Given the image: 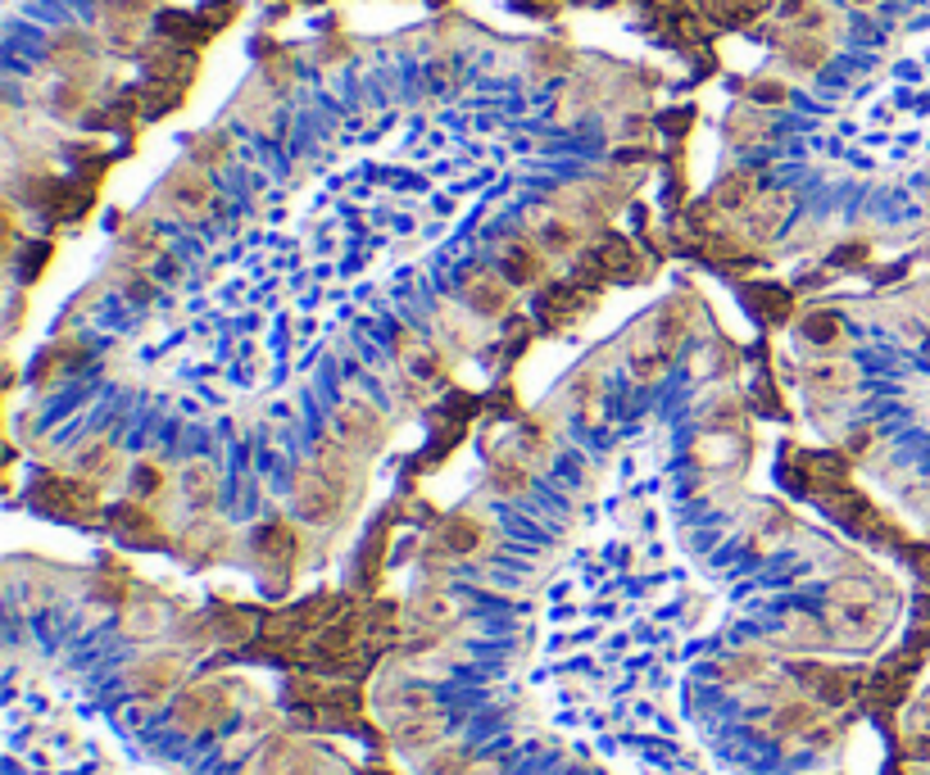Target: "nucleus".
Masks as SVG:
<instances>
[{"label":"nucleus","instance_id":"6","mask_svg":"<svg viewBox=\"0 0 930 775\" xmlns=\"http://www.w3.org/2000/svg\"><path fill=\"white\" fill-rule=\"evenodd\" d=\"M331 422H336V435L350 445V449H364V445H377L381 435H386V418H381V408L373 399H341L331 412Z\"/></svg>","mask_w":930,"mask_h":775},{"label":"nucleus","instance_id":"32","mask_svg":"<svg viewBox=\"0 0 930 775\" xmlns=\"http://www.w3.org/2000/svg\"><path fill=\"white\" fill-rule=\"evenodd\" d=\"M786 639H790V644H804V649H817V644H826L831 635H826L817 622H808V617H799V622H790Z\"/></svg>","mask_w":930,"mask_h":775},{"label":"nucleus","instance_id":"37","mask_svg":"<svg viewBox=\"0 0 930 775\" xmlns=\"http://www.w3.org/2000/svg\"><path fill=\"white\" fill-rule=\"evenodd\" d=\"M854 5H876V0H854Z\"/></svg>","mask_w":930,"mask_h":775},{"label":"nucleus","instance_id":"21","mask_svg":"<svg viewBox=\"0 0 930 775\" xmlns=\"http://www.w3.org/2000/svg\"><path fill=\"white\" fill-rule=\"evenodd\" d=\"M799 331H804V341L817 345V350H840V345H844V322L831 314V308H821V314H808Z\"/></svg>","mask_w":930,"mask_h":775},{"label":"nucleus","instance_id":"28","mask_svg":"<svg viewBox=\"0 0 930 775\" xmlns=\"http://www.w3.org/2000/svg\"><path fill=\"white\" fill-rule=\"evenodd\" d=\"M50 60L64 64V68L83 64V60H87V41L77 37V33H64V37H55V46H50Z\"/></svg>","mask_w":930,"mask_h":775},{"label":"nucleus","instance_id":"34","mask_svg":"<svg viewBox=\"0 0 930 775\" xmlns=\"http://www.w3.org/2000/svg\"><path fill=\"white\" fill-rule=\"evenodd\" d=\"M749 96H754L758 105H786V96H790V91H786L781 82H771V77H767V82H754V87H749Z\"/></svg>","mask_w":930,"mask_h":775},{"label":"nucleus","instance_id":"10","mask_svg":"<svg viewBox=\"0 0 930 775\" xmlns=\"http://www.w3.org/2000/svg\"><path fill=\"white\" fill-rule=\"evenodd\" d=\"M531 241L545 250V254H567V250H577L581 241V227L577 218H563V214H540L536 227H531Z\"/></svg>","mask_w":930,"mask_h":775},{"label":"nucleus","instance_id":"29","mask_svg":"<svg viewBox=\"0 0 930 775\" xmlns=\"http://www.w3.org/2000/svg\"><path fill=\"white\" fill-rule=\"evenodd\" d=\"M523 490H527V468H523V462L518 458L500 462V468H495V495H523Z\"/></svg>","mask_w":930,"mask_h":775},{"label":"nucleus","instance_id":"2","mask_svg":"<svg viewBox=\"0 0 930 775\" xmlns=\"http://www.w3.org/2000/svg\"><path fill=\"white\" fill-rule=\"evenodd\" d=\"M686 304L681 300H671L667 308H658L654 318H644L636 331H631V341H627V364L640 381H650V377H663L667 364L677 358L681 341H686Z\"/></svg>","mask_w":930,"mask_h":775},{"label":"nucleus","instance_id":"24","mask_svg":"<svg viewBox=\"0 0 930 775\" xmlns=\"http://www.w3.org/2000/svg\"><path fill=\"white\" fill-rule=\"evenodd\" d=\"M786 55H790V64H794V68L813 73V68H821V60H826V55H831V46H826L821 37H794Z\"/></svg>","mask_w":930,"mask_h":775},{"label":"nucleus","instance_id":"15","mask_svg":"<svg viewBox=\"0 0 930 775\" xmlns=\"http://www.w3.org/2000/svg\"><path fill=\"white\" fill-rule=\"evenodd\" d=\"M813 726H817V712H813L808 703H799V699L781 703L777 712L767 716V735H771V739H794V735H804V730H813Z\"/></svg>","mask_w":930,"mask_h":775},{"label":"nucleus","instance_id":"17","mask_svg":"<svg viewBox=\"0 0 930 775\" xmlns=\"http://www.w3.org/2000/svg\"><path fill=\"white\" fill-rule=\"evenodd\" d=\"M767 118H763V110H754V105H740L731 118H727V141L731 145H740V150H749V145H763L767 141Z\"/></svg>","mask_w":930,"mask_h":775},{"label":"nucleus","instance_id":"23","mask_svg":"<svg viewBox=\"0 0 930 775\" xmlns=\"http://www.w3.org/2000/svg\"><path fill=\"white\" fill-rule=\"evenodd\" d=\"M160 631H164V608L154 599H137L133 608L123 612V635L146 639V635H160Z\"/></svg>","mask_w":930,"mask_h":775},{"label":"nucleus","instance_id":"7","mask_svg":"<svg viewBox=\"0 0 930 775\" xmlns=\"http://www.w3.org/2000/svg\"><path fill=\"white\" fill-rule=\"evenodd\" d=\"M441 549L450 558H486L490 549H495V531H490V522L481 512H458L450 517V522L441 526Z\"/></svg>","mask_w":930,"mask_h":775},{"label":"nucleus","instance_id":"16","mask_svg":"<svg viewBox=\"0 0 930 775\" xmlns=\"http://www.w3.org/2000/svg\"><path fill=\"white\" fill-rule=\"evenodd\" d=\"M441 712H423V716H409V721H395V744L400 748H431L441 744Z\"/></svg>","mask_w":930,"mask_h":775},{"label":"nucleus","instance_id":"25","mask_svg":"<svg viewBox=\"0 0 930 775\" xmlns=\"http://www.w3.org/2000/svg\"><path fill=\"white\" fill-rule=\"evenodd\" d=\"M473 766V758L458 744H436V753L427 758V775H463Z\"/></svg>","mask_w":930,"mask_h":775},{"label":"nucleus","instance_id":"1","mask_svg":"<svg viewBox=\"0 0 930 775\" xmlns=\"http://www.w3.org/2000/svg\"><path fill=\"white\" fill-rule=\"evenodd\" d=\"M826 622H831V635L844 644H871L890 622V599H881L867 581H840L831 585Z\"/></svg>","mask_w":930,"mask_h":775},{"label":"nucleus","instance_id":"11","mask_svg":"<svg viewBox=\"0 0 930 775\" xmlns=\"http://www.w3.org/2000/svg\"><path fill=\"white\" fill-rule=\"evenodd\" d=\"M395 354H400V364H404L409 377H418V381H436V377H441V358H436V350L423 345L413 331L395 335Z\"/></svg>","mask_w":930,"mask_h":775},{"label":"nucleus","instance_id":"22","mask_svg":"<svg viewBox=\"0 0 930 775\" xmlns=\"http://www.w3.org/2000/svg\"><path fill=\"white\" fill-rule=\"evenodd\" d=\"M804 381L821 395H844V391H854L858 377L849 364H813V368H804Z\"/></svg>","mask_w":930,"mask_h":775},{"label":"nucleus","instance_id":"36","mask_svg":"<svg viewBox=\"0 0 930 775\" xmlns=\"http://www.w3.org/2000/svg\"><path fill=\"white\" fill-rule=\"evenodd\" d=\"M463 775H500V771H495V766H490V762H473V766H468V771H463Z\"/></svg>","mask_w":930,"mask_h":775},{"label":"nucleus","instance_id":"9","mask_svg":"<svg viewBox=\"0 0 930 775\" xmlns=\"http://www.w3.org/2000/svg\"><path fill=\"white\" fill-rule=\"evenodd\" d=\"M463 304H468L473 314H481V318H500V314H508V304H513V281L504 272L477 268V272L463 277Z\"/></svg>","mask_w":930,"mask_h":775},{"label":"nucleus","instance_id":"13","mask_svg":"<svg viewBox=\"0 0 930 775\" xmlns=\"http://www.w3.org/2000/svg\"><path fill=\"white\" fill-rule=\"evenodd\" d=\"M300 739H291V735H273L260 753L250 758V766H246V775H281L291 762H296V753H300Z\"/></svg>","mask_w":930,"mask_h":775},{"label":"nucleus","instance_id":"27","mask_svg":"<svg viewBox=\"0 0 930 775\" xmlns=\"http://www.w3.org/2000/svg\"><path fill=\"white\" fill-rule=\"evenodd\" d=\"M291 549H296V535H291L287 522H277V526L260 531V554H264V558H287Z\"/></svg>","mask_w":930,"mask_h":775},{"label":"nucleus","instance_id":"20","mask_svg":"<svg viewBox=\"0 0 930 775\" xmlns=\"http://www.w3.org/2000/svg\"><path fill=\"white\" fill-rule=\"evenodd\" d=\"M754 200H758V173H749V168H736L727 182L717 187V204H721V209H749Z\"/></svg>","mask_w":930,"mask_h":775},{"label":"nucleus","instance_id":"30","mask_svg":"<svg viewBox=\"0 0 930 775\" xmlns=\"http://www.w3.org/2000/svg\"><path fill=\"white\" fill-rule=\"evenodd\" d=\"M196 160L200 164H227V154H231V141L227 137H218V132H210V137H196Z\"/></svg>","mask_w":930,"mask_h":775},{"label":"nucleus","instance_id":"19","mask_svg":"<svg viewBox=\"0 0 930 775\" xmlns=\"http://www.w3.org/2000/svg\"><path fill=\"white\" fill-rule=\"evenodd\" d=\"M717 676H721V685H758L767 676V658L754 649H740L717 666Z\"/></svg>","mask_w":930,"mask_h":775},{"label":"nucleus","instance_id":"31","mask_svg":"<svg viewBox=\"0 0 930 775\" xmlns=\"http://www.w3.org/2000/svg\"><path fill=\"white\" fill-rule=\"evenodd\" d=\"M83 468H87V472H96V477H105V472H114V468H118V454H114L105 441H96V445L83 454Z\"/></svg>","mask_w":930,"mask_h":775},{"label":"nucleus","instance_id":"35","mask_svg":"<svg viewBox=\"0 0 930 775\" xmlns=\"http://www.w3.org/2000/svg\"><path fill=\"white\" fill-rule=\"evenodd\" d=\"M318 771H323L318 753H309V748H300V753H296V762H291L287 771H281V775H318Z\"/></svg>","mask_w":930,"mask_h":775},{"label":"nucleus","instance_id":"3","mask_svg":"<svg viewBox=\"0 0 930 775\" xmlns=\"http://www.w3.org/2000/svg\"><path fill=\"white\" fill-rule=\"evenodd\" d=\"M345 481H336L327 468H318V462H300V468L291 472V504L296 512L304 517V522H314V526H327L341 517L345 508Z\"/></svg>","mask_w":930,"mask_h":775},{"label":"nucleus","instance_id":"26","mask_svg":"<svg viewBox=\"0 0 930 775\" xmlns=\"http://www.w3.org/2000/svg\"><path fill=\"white\" fill-rule=\"evenodd\" d=\"M413 617H418L423 626H441V622L454 617V604L445 599V594H423V599L413 604Z\"/></svg>","mask_w":930,"mask_h":775},{"label":"nucleus","instance_id":"12","mask_svg":"<svg viewBox=\"0 0 930 775\" xmlns=\"http://www.w3.org/2000/svg\"><path fill=\"white\" fill-rule=\"evenodd\" d=\"M540 264H545V250H540L536 241H508L504 245V277L513 281V287H531V281L540 277Z\"/></svg>","mask_w":930,"mask_h":775},{"label":"nucleus","instance_id":"8","mask_svg":"<svg viewBox=\"0 0 930 775\" xmlns=\"http://www.w3.org/2000/svg\"><path fill=\"white\" fill-rule=\"evenodd\" d=\"M164 200H168V209L177 218H200L204 209L214 204V182L204 177V168H177L168 177V187H164Z\"/></svg>","mask_w":930,"mask_h":775},{"label":"nucleus","instance_id":"14","mask_svg":"<svg viewBox=\"0 0 930 775\" xmlns=\"http://www.w3.org/2000/svg\"><path fill=\"white\" fill-rule=\"evenodd\" d=\"M790 209H794V200L786 191H763L754 204H749V227H754L758 237H771V231L790 218Z\"/></svg>","mask_w":930,"mask_h":775},{"label":"nucleus","instance_id":"4","mask_svg":"<svg viewBox=\"0 0 930 775\" xmlns=\"http://www.w3.org/2000/svg\"><path fill=\"white\" fill-rule=\"evenodd\" d=\"M231 708H237V699H231L227 685L200 681V685H187V689L173 699V726L183 730V735H210V730L227 726Z\"/></svg>","mask_w":930,"mask_h":775},{"label":"nucleus","instance_id":"5","mask_svg":"<svg viewBox=\"0 0 930 775\" xmlns=\"http://www.w3.org/2000/svg\"><path fill=\"white\" fill-rule=\"evenodd\" d=\"M183 671H187V662L177 658V653H150V658H141V662H133L127 666V689L137 694V699H146V703H164L168 694L183 685Z\"/></svg>","mask_w":930,"mask_h":775},{"label":"nucleus","instance_id":"33","mask_svg":"<svg viewBox=\"0 0 930 775\" xmlns=\"http://www.w3.org/2000/svg\"><path fill=\"white\" fill-rule=\"evenodd\" d=\"M133 490H137V495H160V490H164V472L154 468V462H141V468L133 472Z\"/></svg>","mask_w":930,"mask_h":775},{"label":"nucleus","instance_id":"18","mask_svg":"<svg viewBox=\"0 0 930 775\" xmlns=\"http://www.w3.org/2000/svg\"><path fill=\"white\" fill-rule=\"evenodd\" d=\"M183 495L191 508H210L218 499V472L210 462H187L183 468Z\"/></svg>","mask_w":930,"mask_h":775}]
</instances>
